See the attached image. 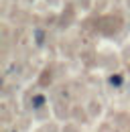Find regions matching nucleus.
Masks as SVG:
<instances>
[{
    "label": "nucleus",
    "instance_id": "nucleus-1",
    "mask_svg": "<svg viewBox=\"0 0 130 132\" xmlns=\"http://www.w3.org/2000/svg\"><path fill=\"white\" fill-rule=\"evenodd\" d=\"M43 102H45V98H43V96H37V98L32 100V104H35L37 108H39V106H43Z\"/></svg>",
    "mask_w": 130,
    "mask_h": 132
}]
</instances>
